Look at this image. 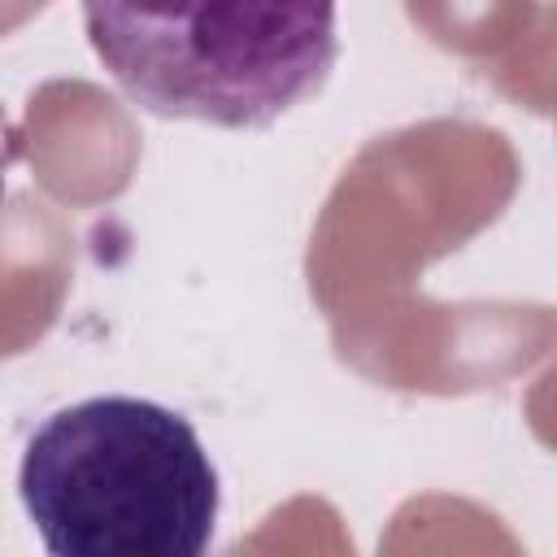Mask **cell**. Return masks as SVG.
Here are the masks:
<instances>
[{
  "instance_id": "1",
  "label": "cell",
  "mask_w": 557,
  "mask_h": 557,
  "mask_svg": "<svg viewBox=\"0 0 557 557\" xmlns=\"http://www.w3.org/2000/svg\"><path fill=\"white\" fill-rule=\"evenodd\" d=\"M48 557H209L218 466L196 426L144 396H87L48 413L17 466Z\"/></svg>"
},
{
  "instance_id": "2",
  "label": "cell",
  "mask_w": 557,
  "mask_h": 557,
  "mask_svg": "<svg viewBox=\"0 0 557 557\" xmlns=\"http://www.w3.org/2000/svg\"><path fill=\"white\" fill-rule=\"evenodd\" d=\"M83 26L131 104L222 131L274 126L339 61L331 4H87Z\"/></svg>"
}]
</instances>
